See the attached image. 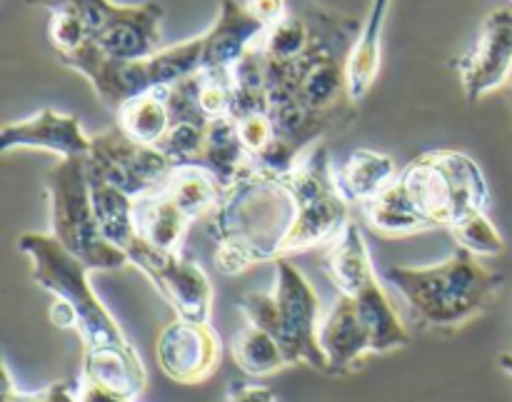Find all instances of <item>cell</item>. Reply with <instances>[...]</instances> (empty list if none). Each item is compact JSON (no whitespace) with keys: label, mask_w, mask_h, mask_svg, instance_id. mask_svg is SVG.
<instances>
[{"label":"cell","mask_w":512,"mask_h":402,"mask_svg":"<svg viewBox=\"0 0 512 402\" xmlns=\"http://www.w3.org/2000/svg\"><path fill=\"white\" fill-rule=\"evenodd\" d=\"M75 400L78 402H138L128 395L118 393V390L108 388V385L98 383V380L88 378V375H80L78 383H75Z\"/></svg>","instance_id":"cell-33"},{"label":"cell","mask_w":512,"mask_h":402,"mask_svg":"<svg viewBox=\"0 0 512 402\" xmlns=\"http://www.w3.org/2000/svg\"><path fill=\"white\" fill-rule=\"evenodd\" d=\"M80 375H88L133 400H138L148 388V373H145L143 360L133 345L83 350Z\"/></svg>","instance_id":"cell-20"},{"label":"cell","mask_w":512,"mask_h":402,"mask_svg":"<svg viewBox=\"0 0 512 402\" xmlns=\"http://www.w3.org/2000/svg\"><path fill=\"white\" fill-rule=\"evenodd\" d=\"M500 368H503L508 375H512V353H505L503 358H500Z\"/></svg>","instance_id":"cell-37"},{"label":"cell","mask_w":512,"mask_h":402,"mask_svg":"<svg viewBox=\"0 0 512 402\" xmlns=\"http://www.w3.org/2000/svg\"><path fill=\"white\" fill-rule=\"evenodd\" d=\"M385 280L403 295L418 323L433 330H458L480 318L505 283L503 273L465 248H455L443 263L390 265Z\"/></svg>","instance_id":"cell-3"},{"label":"cell","mask_w":512,"mask_h":402,"mask_svg":"<svg viewBox=\"0 0 512 402\" xmlns=\"http://www.w3.org/2000/svg\"><path fill=\"white\" fill-rule=\"evenodd\" d=\"M5 378V393L3 402H78L75 400V388L68 383H53L45 390H35V393H20L13 388V380H10L8 368H3Z\"/></svg>","instance_id":"cell-32"},{"label":"cell","mask_w":512,"mask_h":402,"mask_svg":"<svg viewBox=\"0 0 512 402\" xmlns=\"http://www.w3.org/2000/svg\"><path fill=\"white\" fill-rule=\"evenodd\" d=\"M230 353H233L235 365L250 378H270V375L290 368L278 340L250 323H245V328L233 335Z\"/></svg>","instance_id":"cell-25"},{"label":"cell","mask_w":512,"mask_h":402,"mask_svg":"<svg viewBox=\"0 0 512 402\" xmlns=\"http://www.w3.org/2000/svg\"><path fill=\"white\" fill-rule=\"evenodd\" d=\"M245 8L250 10V15L260 20L265 28H270L273 23H278L283 15H288L290 5L288 0H243Z\"/></svg>","instance_id":"cell-34"},{"label":"cell","mask_w":512,"mask_h":402,"mask_svg":"<svg viewBox=\"0 0 512 402\" xmlns=\"http://www.w3.org/2000/svg\"><path fill=\"white\" fill-rule=\"evenodd\" d=\"M165 193L190 220L210 218L223 200V183L200 165H178L165 183Z\"/></svg>","instance_id":"cell-23"},{"label":"cell","mask_w":512,"mask_h":402,"mask_svg":"<svg viewBox=\"0 0 512 402\" xmlns=\"http://www.w3.org/2000/svg\"><path fill=\"white\" fill-rule=\"evenodd\" d=\"M93 138L85 135L78 115L58 113L53 108H43L35 115L15 123H5L0 130V150L10 153L15 148L45 150L50 155L65 158H88Z\"/></svg>","instance_id":"cell-13"},{"label":"cell","mask_w":512,"mask_h":402,"mask_svg":"<svg viewBox=\"0 0 512 402\" xmlns=\"http://www.w3.org/2000/svg\"><path fill=\"white\" fill-rule=\"evenodd\" d=\"M260 23L243 0H223L215 15L213 25L203 33L205 40V70L210 68H233L265 33Z\"/></svg>","instance_id":"cell-15"},{"label":"cell","mask_w":512,"mask_h":402,"mask_svg":"<svg viewBox=\"0 0 512 402\" xmlns=\"http://www.w3.org/2000/svg\"><path fill=\"white\" fill-rule=\"evenodd\" d=\"M275 285L270 293H245L238 310L245 323L273 335L283 348L288 365H310L328 375V360L320 348V298L305 273H300L288 258L275 260Z\"/></svg>","instance_id":"cell-4"},{"label":"cell","mask_w":512,"mask_h":402,"mask_svg":"<svg viewBox=\"0 0 512 402\" xmlns=\"http://www.w3.org/2000/svg\"><path fill=\"white\" fill-rule=\"evenodd\" d=\"M490 188L483 168L460 150H428L405 163L393 183L368 200L363 218L383 238L450 230L488 210Z\"/></svg>","instance_id":"cell-1"},{"label":"cell","mask_w":512,"mask_h":402,"mask_svg":"<svg viewBox=\"0 0 512 402\" xmlns=\"http://www.w3.org/2000/svg\"><path fill=\"white\" fill-rule=\"evenodd\" d=\"M130 265L140 270L153 283L160 298L175 310V315L195 323H210L213 315V283L195 260L183 253L160 250L135 238L125 250Z\"/></svg>","instance_id":"cell-10"},{"label":"cell","mask_w":512,"mask_h":402,"mask_svg":"<svg viewBox=\"0 0 512 402\" xmlns=\"http://www.w3.org/2000/svg\"><path fill=\"white\" fill-rule=\"evenodd\" d=\"M145 75H148L150 90L170 88L180 80L205 70V40L203 33L195 38L183 40V43L160 48L158 53L143 60Z\"/></svg>","instance_id":"cell-24"},{"label":"cell","mask_w":512,"mask_h":402,"mask_svg":"<svg viewBox=\"0 0 512 402\" xmlns=\"http://www.w3.org/2000/svg\"><path fill=\"white\" fill-rule=\"evenodd\" d=\"M90 180V195H93V208L98 215L100 230H103L105 240H110L113 245H118L120 250H128V245L133 243L138 235H135L133 225V198L125 193H120L113 185L103 183V180Z\"/></svg>","instance_id":"cell-26"},{"label":"cell","mask_w":512,"mask_h":402,"mask_svg":"<svg viewBox=\"0 0 512 402\" xmlns=\"http://www.w3.org/2000/svg\"><path fill=\"white\" fill-rule=\"evenodd\" d=\"M310 40H313V28H310L308 15L290 8L288 15H283L278 23L265 30L260 38V48L273 63H290L308 50Z\"/></svg>","instance_id":"cell-27"},{"label":"cell","mask_w":512,"mask_h":402,"mask_svg":"<svg viewBox=\"0 0 512 402\" xmlns=\"http://www.w3.org/2000/svg\"><path fill=\"white\" fill-rule=\"evenodd\" d=\"M133 225L135 235L148 245L178 253L183 250L193 220L173 203L165 190H155L133 200Z\"/></svg>","instance_id":"cell-17"},{"label":"cell","mask_w":512,"mask_h":402,"mask_svg":"<svg viewBox=\"0 0 512 402\" xmlns=\"http://www.w3.org/2000/svg\"><path fill=\"white\" fill-rule=\"evenodd\" d=\"M205 130L208 123L205 120L193 118H178L170 123L168 133L163 135L155 148L178 168V165H198L200 153H203L205 143Z\"/></svg>","instance_id":"cell-29"},{"label":"cell","mask_w":512,"mask_h":402,"mask_svg":"<svg viewBox=\"0 0 512 402\" xmlns=\"http://www.w3.org/2000/svg\"><path fill=\"white\" fill-rule=\"evenodd\" d=\"M40 8H70L88 30V40L118 60H145L160 50L163 5H115L113 0H28Z\"/></svg>","instance_id":"cell-8"},{"label":"cell","mask_w":512,"mask_h":402,"mask_svg":"<svg viewBox=\"0 0 512 402\" xmlns=\"http://www.w3.org/2000/svg\"><path fill=\"white\" fill-rule=\"evenodd\" d=\"M470 103L503 88L512 78V10L495 8L485 15L473 48L455 63Z\"/></svg>","instance_id":"cell-11"},{"label":"cell","mask_w":512,"mask_h":402,"mask_svg":"<svg viewBox=\"0 0 512 402\" xmlns=\"http://www.w3.org/2000/svg\"><path fill=\"white\" fill-rule=\"evenodd\" d=\"M448 233L458 248H465L468 253L478 255V258H490V255H500L505 250L503 235L495 228L493 220L488 218V210H480V213L460 220Z\"/></svg>","instance_id":"cell-30"},{"label":"cell","mask_w":512,"mask_h":402,"mask_svg":"<svg viewBox=\"0 0 512 402\" xmlns=\"http://www.w3.org/2000/svg\"><path fill=\"white\" fill-rule=\"evenodd\" d=\"M160 370L178 385H198L220 365V340L210 323L175 318L155 343Z\"/></svg>","instance_id":"cell-12"},{"label":"cell","mask_w":512,"mask_h":402,"mask_svg":"<svg viewBox=\"0 0 512 402\" xmlns=\"http://www.w3.org/2000/svg\"><path fill=\"white\" fill-rule=\"evenodd\" d=\"M390 0H373L368 18L363 20L358 40L348 55L345 75H348V98L350 103H363L365 95L373 88L380 70V55H383V28L388 18Z\"/></svg>","instance_id":"cell-19"},{"label":"cell","mask_w":512,"mask_h":402,"mask_svg":"<svg viewBox=\"0 0 512 402\" xmlns=\"http://www.w3.org/2000/svg\"><path fill=\"white\" fill-rule=\"evenodd\" d=\"M235 123H238L240 140H243V148H245V153H248L250 160L260 158V155H263L265 150L273 145V140L278 138L273 118H270L268 110L243 115V118H238Z\"/></svg>","instance_id":"cell-31"},{"label":"cell","mask_w":512,"mask_h":402,"mask_svg":"<svg viewBox=\"0 0 512 402\" xmlns=\"http://www.w3.org/2000/svg\"><path fill=\"white\" fill-rule=\"evenodd\" d=\"M85 168L88 178L103 180L135 200L163 190L175 165L155 145L135 143L118 125H113L93 135Z\"/></svg>","instance_id":"cell-9"},{"label":"cell","mask_w":512,"mask_h":402,"mask_svg":"<svg viewBox=\"0 0 512 402\" xmlns=\"http://www.w3.org/2000/svg\"><path fill=\"white\" fill-rule=\"evenodd\" d=\"M170 123L173 115L168 108V88L135 95L115 110V125L140 145H158Z\"/></svg>","instance_id":"cell-22"},{"label":"cell","mask_w":512,"mask_h":402,"mask_svg":"<svg viewBox=\"0 0 512 402\" xmlns=\"http://www.w3.org/2000/svg\"><path fill=\"white\" fill-rule=\"evenodd\" d=\"M18 250L28 255L30 265H33V273H30L33 275V283L48 290L53 298L73 305L75 315H78V330L75 333L83 340V350L130 345L118 320L110 315V310L95 295L93 285L88 280L93 270L83 260L70 255L48 233L20 235Z\"/></svg>","instance_id":"cell-5"},{"label":"cell","mask_w":512,"mask_h":402,"mask_svg":"<svg viewBox=\"0 0 512 402\" xmlns=\"http://www.w3.org/2000/svg\"><path fill=\"white\" fill-rule=\"evenodd\" d=\"M320 348L328 360V375H345L358 368L368 355H375L368 325L360 318L355 300L340 295L320 320Z\"/></svg>","instance_id":"cell-14"},{"label":"cell","mask_w":512,"mask_h":402,"mask_svg":"<svg viewBox=\"0 0 512 402\" xmlns=\"http://www.w3.org/2000/svg\"><path fill=\"white\" fill-rule=\"evenodd\" d=\"M50 235L83 260L90 270H118L130 265L125 250L105 240L90 195L85 158H65L48 178Z\"/></svg>","instance_id":"cell-6"},{"label":"cell","mask_w":512,"mask_h":402,"mask_svg":"<svg viewBox=\"0 0 512 402\" xmlns=\"http://www.w3.org/2000/svg\"><path fill=\"white\" fill-rule=\"evenodd\" d=\"M248 163L250 158L243 148L235 118L228 115V118L210 120L208 130H205L203 153L198 160L200 168L210 170L223 183V188H228L240 178Z\"/></svg>","instance_id":"cell-21"},{"label":"cell","mask_w":512,"mask_h":402,"mask_svg":"<svg viewBox=\"0 0 512 402\" xmlns=\"http://www.w3.org/2000/svg\"><path fill=\"white\" fill-rule=\"evenodd\" d=\"M225 402H275V393L265 385L230 383Z\"/></svg>","instance_id":"cell-35"},{"label":"cell","mask_w":512,"mask_h":402,"mask_svg":"<svg viewBox=\"0 0 512 402\" xmlns=\"http://www.w3.org/2000/svg\"><path fill=\"white\" fill-rule=\"evenodd\" d=\"M50 323L60 330H78V315H75L73 305H68L65 300L55 298V303L50 305Z\"/></svg>","instance_id":"cell-36"},{"label":"cell","mask_w":512,"mask_h":402,"mask_svg":"<svg viewBox=\"0 0 512 402\" xmlns=\"http://www.w3.org/2000/svg\"><path fill=\"white\" fill-rule=\"evenodd\" d=\"M195 98H198V108L205 115V120H218L233 115V68H210L195 73Z\"/></svg>","instance_id":"cell-28"},{"label":"cell","mask_w":512,"mask_h":402,"mask_svg":"<svg viewBox=\"0 0 512 402\" xmlns=\"http://www.w3.org/2000/svg\"><path fill=\"white\" fill-rule=\"evenodd\" d=\"M398 175V165L388 153H378L370 148H358L333 165V180L338 193L350 205H365L375 195L383 193Z\"/></svg>","instance_id":"cell-18"},{"label":"cell","mask_w":512,"mask_h":402,"mask_svg":"<svg viewBox=\"0 0 512 402\" xmlns=\"http://www.w3.org/2000/svg\"><path fill=\"white\" fill-rule=\"evenodd\" d=\"M323 270L340 295H355L378 278L365 235L355 220H348L338 238L325 248Z\"/></svg>","instance_id":"cell-16"},{"label":"cell","mask_w":512,"mask_h":402,"mask_svg":"<svg viewBox=\"0 0 512 402\" xmlns=\"http://www.w3.org/2000/svg\"><path fill=\"white\" fill-rule=\"evenodd\" d=\"M295 198V223L280 248V258L328 248L350 220V203L338 193L328 148L310 145L295 168L285 173Z\"/></svg>","instance_id":"cell-7"},{"label":"cell","mask_w":512,"mask_h":402,"mask_svg":"<svg viewBox=\"0 0 512 402\" xmlns=\"http://www.w3.org/2000/svg\"><path fill=\"white\" fill-rule=\"evenodd\" d=\"M293 223L295 198L285 175L248 163L208 218L215 268L223 275H240L258 263H275Z\"/></svg>","instance_id":"cell-2"}]
</instances>
